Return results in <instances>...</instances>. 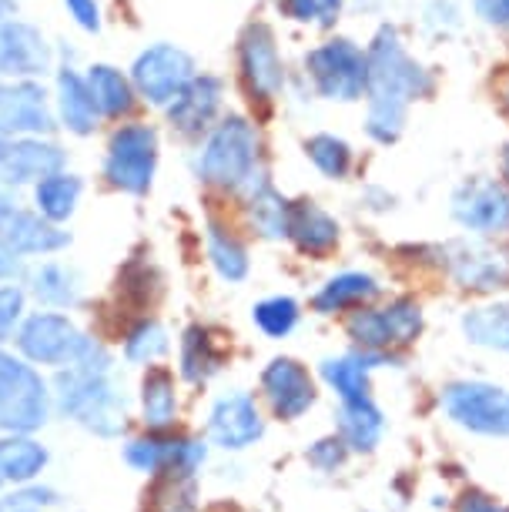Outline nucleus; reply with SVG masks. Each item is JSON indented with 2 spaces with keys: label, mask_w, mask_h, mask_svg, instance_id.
<instances>
[{
  "label": "nucleus",
  "mask_w": 509,
  "mask_h": 512,
  "mask_svg": "<svg viewBox=\"0 0 509 512\" xmlns=\"http://www.w3.org/2000/svg\"><path fill=\"white\" fill-rule=\"evenodd\" d=\"M47 64L44 44L31 27L4 24L0 27V74H37Z\"/></svg>",
  "instance_id": "obj_26"
},
{
  "label": "nucleus",
  "mask_w": 509,
  "mask_h": 512,
  "mask_svg": "<svg viewBox=\"0 0 509 512\" xmlns=\"http://www.w3.org/2000/svg\"><path fill=\"white\" fill-rule=\"evenodd\" d=\"M54 121L44 108V94L31 84H17L4 88L0 84V134H34L51 131Z\"/></svg>",
  "instance_id": "obj_20"
},
{
  "label": "nucleus",
  "mask_w": 509,
  "mask_h": 512,
  "mask_svg": "<svg viewBox=\"0 0 509 512\" xmlns=\"http://www.w3.org/2000/svg\"><path fill=\"white\" fill-rule=\"evenodd\" d=\"M252 318L268 338H285L295 325H299V305H295V298H288V295H275V298L258 302Z\"/></svg>",
  "instance_id": "obj_36"
},
{
  "label": "nucleus",
  "mask_w": 509,
  "mask_h": 512,
  "mask_svg": "<svg viewBox=\"0 0 509 512\" xmlns=\"http://www.w3.org/2000/svg\"><path fill=\"white\" fill-rule=\"evenodd\" d=\"M499 98H503V108L509 111V74H506V81L499 84Z\"/></svg>",
  "instance_id": "obj_46"
},
{
  "label": "nucleus",
  "mask_w": 509,
  "mask_h": 512,
  "mask_svg": "<svg viewBox=\"0 0 509 512\" xmlns=\"http://www.w3.org/2000/svg\"><path fill=\"white\" fill-rule=\"evenodd\" d=\"M158 164V134L148 124H124L114 131L108 144V158H104V178L114 188L144 195L151 188Z\"/></svg>",
  "instance_id": "obj_8"
},
{
  "label": "nucleus",
  "mask_w": 509,
  "mask_h": 512,
  "mask_svg": "<svg viewBox=\"0 0 509 512\" xmlns=\"http://www.w3.org/2000/svg\"><path fill=\"white\" fill-rule=\"evenodd\" d=\"M443 412L476 436H509V389L489 382H456L443 392Z\"/></svg>",
  "instance_id": "obj_7"
},
{
  "label": "nucleus",
  "mask_w": 509,
  "mask_h": 512,
  "mask_svg": "<svg viewBox=\"0 0 509 512\" xmlns=\"http://www.w3.org/2000/svg\"><path fill=\"white\" fill-rule=\"evenodd\" d=\"M218 108H222V81H215V77H195V81L171 101L168 118L181 134H201L215 121Z\"/></svg>",
  "instance_id": "obj_18"
},
{
  "label": "nucleus",
  "mask_w": 509,
  "mask_h": 512,
  "mask_svg": "<svg viewBox=\"0 0 509 512\" xmlns=\"http://www.w3.org/2000/svg\"><path fill=\"white\" fill-rule=\"evenodd\" d=\"M242 74L248 91L258 101H272L282 91L285 84L282 57H278L275 37L265 24H252L242 37Z\"/></svg>",
  "instance_id": "obj_15"
},
{
  "label": "nucleus",
  "mask_w": 509,
  "mask_h": 512,
  "mask_svg": "<svg viewBox=\"0 0 509 512\" xmlns=\"http://www.w3.org/2000/svg\"><path fill=\"white\" fill-rule=\"evenodd\" d=\"M456 512H509V506L496 502L493 496H486V492H466V496L459 499Z\"/></svg>",
  "instance_id": "obj_42"
},
{
  "label": "nucleus",
  "mask_w": 509,
  "mask_h": 512,
  "mask_svg": "<svg viewBox=\"0 0 509 512\" xmlns=\"http://www.w3.org/2000/svg\"><path fill=\"white\" fill-rule=\"evenodd\" d=\"M0 486H4V482H0Z\"/></svg>",
  "instance_id": "obj_50"
},
{
  "label": "nucleus",
  "mask_w": 509,
  "mask_h": 512,
  "mask_svg": "<svg viewBox=\"0 0 509 512\" xmlns=\"http://www.w3.org/2000/svg\"><path fill=\"white\" fill-rule=\"evenodd\" d=\"M446 268L466 292H499L509 288V255L486 245H453L446 251Z\"/></svg>",
  "instance_id": "obj_14"
},
{
  "label": "nucleus",
  "mask_w": 509,
  "mask_h": 512,
  "mask_svg": "<svg viewBox=\"0 0 509 512\" xmlns=\"http://www.w3.org/2000/svg\"><path fill=\"white\" fill-rule=\"evenodd\" d=\"M248 215H252L255 231H262L265 238H285L292 205H288L282 195H275L268 185H262L258 191H252V198H248Z\"/></svg>",
  "instance_id": "obj_35"
},
{
  "label": "nucleus",
  "mask_w": 509,
  "mask_h": 512,
  "mask_svg": "<svg viewBox=\"0 0 509 512\" xmlns=\"http://www.w3.org/2000/svg\"><path fill=\"white\" fill-rule=\"evenodd\" d=\"M47 449L31 436H4L0 439V482L11 486H31L47 469Z\"/></svg>",
  "instance_id": "obj_25"
},
{
  "label": "nucleus",
  "mask_w": 509,
  "mask_h": 512,
  "mask_svg": "<svg viewBox=\"0 0 509 512\" xmlns=\"http://www.w3.org/2000/svg\"><path fill=\"white\" fill-rule=\"evenodd\" d=\"M81 338V328L61 312H31L14 332L21 359L47 369H67L81 349Z\"/></svg>",
  "instance_id": "obj_9"
},
{
  "label": "nucleus",
  "mask_w": 509,
  "mask_h": 512,
  "mask_svg": "<svg viewBox=\"0 0 509 512\" xmlns=\"http://www.w3.org/2000/svg\"><path fill=\"white\" fill-rule=\"evenodd\" d=\"M285 14L302 24H332L342 0H282Z\"/></svg>",
  "instance_id": "obj_39"
},
{
  "label": "nucleus",
  "mask_w": 509,
  "mask_h": 512,
  "mask_svg": "<svg viewBox=\"0 0 509 512\" xmlns=\"http://www.w3.org/2000/svg\"><path fill=\"white\" fill-rule=\"evenodd\" d=\"M78 198H81V181L74 175H64V171H57V175L37 181V191H34L37 215L47 218L51 225L71 218L74 208H78Z\"/></svg>",
  "instance_id": "obj_30"
},
{
  "label": "nucleus",
  "mask_w": 509,
  "mask_h": 512,
  "mask_svg": "<svg viewBox=\"0 0 509 512\" xmlns=\"http://www.w3.org/2000/svg\"><path fill=\"white\" fill-rule=\"evenodd\" d=\"M479 17H486L489 24L509 27V0H476Z\"/></svg>",
  "instance_id": "obj_43"
},
{
  "label": "nucleus",
  "mask_w": 509,
  "mask_h": 512,
  "mask_svg": "<svg viewBox=\"0 0 509 512\" xmlns=\"http://www.w3.org/2000/svg\"><path fill=\"white\" fill-rule=\"evenodd\" d=\"M195 81V64L178 47H151L134 64V84L151 104H171L188 84Z\"/></svg>",
  "instance_id": "obj_11"
},
{
  "label": "nucleus",
  "mask_w": 509,
  "mask_h": 512,
  "mask_svg": "<svg viewBox=\"0 0 509 512\" xmlns=\"http://www.w3.org/2000/svg\"><path fill=\"white\" fill-rule=\"evenodd\" d=\"M67 7H71V14L78 17L81 27H88V31H98V4L94 0H67Z\"/></svg>",
  "instance_id": "obj_44"
},
{
  "label": "nucleus",
  "mask_w": 509,
  "mask_h": 512,
  "mask_svg": "<svg viewBox=\"0 0 509 512\" xmlns=\"http://www.w3.org/2000/svg\"><path fill=\"white\" fill-rule=\"evenodd\" d=\"M27 295L17 285H0V342H7L24 322Z\"/></svg>",
  "instance_id": "obj_38"
},
{
  "label": "nucleus",
  "mask_w": 509,
  "mask_h": 512,
  "mask_svg": "<svg viewBox=\"0 0 509 512\" xmlns=\"http://www.w3.org/2000/svg\"><path fill=\"white\" fill-rule=\"evenodd\" d=\"M288 238H292L305 255L322 258L339 245V225H335V218L325 215L319 205L299 201V205H292V215H288Z\"/></svg>",
  "instance_id": "obj_21"
},
{
  "label": "nucleus",
  "mask_w": 509,
  "mask_h": 512,
  "mask_svg": "<svg viewBox=\"0 0 509 512\" xmlns=\"http://www.w3.org/2000/svg\"><path fill=\"white\" fill-rule=\"evenodd\" d=\"M265 432L262 412L252 395L245 392H228L222 399H215L208 412V439L225 452H242L255 446Z\"/></svg>",
  "instance_id": "obj_12"
},
{
  "label": "nucleus",
  "mask_w": 509,
  "mask_h": 512,
  "mask_svg": "<svg viewBox=\"0 0 509 512\" xmlns=\"http://www.w3.org/2000/svg\"><path fill=\"white\" fill-rule=\"evenodd\" d=\"M51 385L37 365L0 349V429L7 436H31L51 419Z\"/></svg>",
  "instance_id": "obj_3"
},
{
  "label": "nucleus",
  "mask_w": 509,
  "mask_h": 512,
  "mask_svg": "<svg viewBox=\"0 0 509 512\" xmlns=\"http://www.w3.org/2000/svg\"><path fill=\"white\" fill-rule=\"evenodd\" d=\"M54 402L61 415L101 439H114L128 425V399L111 372L61 369L54 382Z\"/></svg>",
  "instance_id": "obj_2"
},
{
  "label": "nucleus",
  "mask_w": 509,
  "mask_h": 512,
  "mask_svg": "<svg viewBox=\"0 0 509 512\" xmlns=\"http://www.w3.org/2000/svg\"><path fill=\"white\" fill-rule=\"evenodd\" d=\"M61 118L74 134H91L98 128V118H101L98 104L91 98L88 81H81L74 71L61 74Z\"/></svg>",
  "instance_id": "obj_29"
},
{
  "label": "nucleus",
  "mask_w": 509,
  "mask_h": 512,
  "mask_svg": "<svg viewBox=\"0 0 509 512\" xmlns=\"http://www.w3.org/2000/svg\"><path fill=\"white\" fill-rule=\"evenodd\" d=\"M456 221L469 231H506L509 228V188L496 181H469L453 198Z\"/></svg>",
  "instance_id": "obj_16"
},
{
  "label": "nucleus",
  "mask_w": 509,
  "mask_h": 512,
  "mask_svg": "<svg viewBox=\"0 0 509 512\" xmlns=\"http://www.w3.org/2000/svg\"><path fill=\"white\" fill-rule=\"evenodd\" d=\"M57 492L51 486H37V482H31V486H21L17 489V496H11V502H7V509H47V506H57Z\"/></svg>",
  "instance_id": "obj_41"
},
{
  "label": "nucleus",
  "mask_w": 509,
  "mask_h": 512,
  "mask_svg": "<svg viewBox=\"0 0 509 512\" xmlns=\"http://www.w3.org/2000/svg\"><path fill=\"white\" fill-rule=\"evenodd\" d=\"M64 154L44 141H14L0 134V181L24 185V181H44L61 171Z\"/></svg>",
  "instance_id": "obj_17"
},
{
  "label": "nucleus",
  "mask_w": 509,
  "mask_h": 512,
  "mask_svg": "<svg viewBox=\"0 0 509 512\" xmlns=\"http://www.w3.org/2000/svg\"><path fill=\"white\" fill-rule=\"evenodd\" d=\"M205 442L181 436V432H144L128 439L124 462L144 476H168V479H195V472L205 466Z\"/></svg>",
  "instance_id": "obj_5"
},
{
  "label": "nucleus",
  "mask_w": 509,
  "mask_h": 512,
  "mask_svg": "<svg viewBox=\"0 0 509 512\" xmlns=\"http://www.w3.org/2000/svg\"><path fill=\"white\" fill-rule=\"evenodd\" d=\"M369 61V134L376 141H396L406 124V108L412 98H422L432 84L429 74L402 51L396 31H382L366 54Z\"/></svg>",
  "instance_id": "obj_1"
},
{
  "label": "nucleus",
  "mask_w": 509,
  "mask_h": 512,
  "mask_svg": "<svg viewBox=\"0 0 509 512\" xmlns=\"http://www.w3.org/2000/svg\"><path fill=\"white\" fill-rule=\"evenodd\" d=\"M379 298V282L362 272L335 275L322 285V292L312 298V308L319 315H339V312H359Z\"/></svg>",
  "instance_id": "obj_22"
},
{
  "label": "nucleus",
  "mask_w": 509,
  "mask_h": 512,
  "mask_svg": "<svg viewBox=\"0 0 509 512\" xmlns=\"http://www.w3.org/2000/svg\"><path fill=\"white\" fill-rule=\"evenodd\" d=\"M7 512H37V509H7Z\"/></svg>",
  "instance_id": "obj_49"
},
{
  "label": "nucleus",
  "mask_w": 509,
  "mask_h": 512,
  "mask_svg": "<svg viewBox=\"0 0 509 512\" xmlns=\"http://www.w3.org/2000/svg\"><path fill=\"white\" fill-rule=\"evenodd\" d=\"M503 171H506V181H509V148H506V158H503Z\"/></svg>",
  "instance_id": "obj_47"
},
{
  "label": "nucleus",
  "mask_w": 509,
  "mask_h": 512,
  "mask_svg": "<svg viewBox=\"0 0 509 512\" xmlns=\"http://www.w3.org/2000/svg\"><path fill=\"white\" fill-rule=\"evenodd\" d=\"M422 332V308L412 298H396L389 305L379 308H359L349 318V335L355 345H362V352L389 355L396 349H406Z\"/></svg>",
  "instance_id": "obj_6"
},
{
  "label": "nucleus",
  "mask_w": 509,
  "mask_h": 512,
  "mask_svg": "<svg viewBox=\"0 0 509 512\" xmlns=\"http://www.w3.org/2000/svg\"><path fill=\"white\" fill-rule=\"evenodd\" d=\"M225 352L222 345L215 342V335L208 332L205 325H191L185 335H181V349H178V372L181 379L191 385H205L211 375L222 372Z\"/></svg>",
  "instance_id": "obj_23"
},
{
  "label": "nucleus",
  "mask_w": 509,
  "mask_h": 512,
  "mask_svg": "<svg viewBox=\"0 0 509 512\" xmlns=\"http://www.w3.org/2000/svg\"><path fill=\"white\" fill-rule=\"evenodd\" d=\"M463 332L473 345L509 355V305L473 308V312L463 318Z\"/></svg>",
  "instance_id": "obj_31"
},
{
  "label": "nucleus",
  "mask_w": 509,
  "mask_h": 512,
  "mask_svg": "<svg viewBox=\"0 0 509 512\" xmlns=\"http://www.w3.org/2000/svg\"><path fill=\"white\" fill-rule=\"evenodd\" d=\"M138 405H141V422L148 432H168L171 425L178 422V385H175V372L165 369V365H151L141 379V392H138Z\"/></svg>",
  "instance_id": "obj_19"
},
{
  "label": "nucleus",
  "mask_w": 509,
  "mask_h": 512,
  "mask_svg": "<svg viewBox=\"0 0 509 512\" xmlns=\"http://www.w3.org/2000/svg\"><path fill=\"white\" fill-rule=\"evenodd\" d=\"M258 131L245 118H228L211 131V138L201 148L198 175L208 185L222 188H252L258 171Z\"/></svg>",
  "instance_id": "obj_4"
},
{
  "label": "nucleus",
  "mask_w": 509,
  "mask_h": 512,
  "mask_svg": "<svg viewBox=\"0 0 509 512\" xmlns=\"http://www.w3.org/2000/svg\"><path fill=\"white\" fill-rule=\"evenodd\" d=\"M262 395L275 419H302L315 405V382L295 359H272L262 372Z\"/></svg>",
  "instance_id": "obj_13"
},
{
  "label": "nucleus",
  "mask_w": 509,
  "mask_h": 512,
  "mask_svg": "<svg viewBox=\"0 0 509 512\" xmlns=\"http://www.w3.org/2000/svg\"><path fill=\"white\" fill-rule=\"evenodd\" d=\"M171 349L168 332L158 318H138L128 332H124V359L134 365H155L158 359H165V352Z\"/></svg>",
  "instance_id": "obj_32"
},
{
  "label": "nucleus",
  "mask_w": 509,
  "mask_h": 512,
  "mask_svg": "<svg viewBox=\"0 0 509 512\" xmlns=\"http://www.w3.org/2000/svg\"><path fill=\"white\" fill-rule=\"evenodd\" d=\"M309 74L322 98L355 101L369 84V61L352 41H329L309 54Z\"/></svg>",
  "instance_id": "obj_10"
},
{
  "label": "nucleus",
  "mask_w": 509,
  "mask_h": 512,
  "mask_svg": "<svg viewBox=\"0 0 509 512\" xmlns=\"http://www.w3.org/2000/svg\"><path fill=\"white\" fill-rule=\"evenodd\" d=\"M4 11H7V0H0V17H4Z\"/></svg>",
  "instance_id": "obj_48"
},
{
  "label": "nucleus",
  "mask_w": 509,
  "mask_h": 512,
  "mask_svg": "<svg viewBox=\"0 0 509 512\" xmlns=\"http://www.w3.org/2000/svg\"><path fill=\"white\" fill-rule=\"evenodd\" d=\"M386 359L389 355H376V352H359V355H342V359H329L322 365V379L329 382V389H335V395H339L342 402L369 399V375Z\"/></svg>",
  "instance_id": "obj_24"
},
{
  "label": "nucleus",
  "mask_w": 509,
  "mask_h": 512,
  "mask_svg": "<svg viewBox=\"0 0 509 512\" xmlns=\"http://www.w3.org/2000/svg\"><path fill=\"white\" fill-rule=\"evenodd\" d=\"M31 295L51 308H71L81 302V278L67 265H41L31 272Z\"/></svg>",
  "instance_id": "obj_28"
},
{
  "label": "nucleus",
  "mask_w": 509,
  "mask_h": 512,
  "mask_svg": "<svg viewBox=\"0 0 509 512\" xmlns=\"http://www.w3.org/2000/svg\"><path fill=\"white\" fill-rule=\"evenodd\" d=\"M305 151H309V158L315 161V168H319L322 175H329V178L349 175L352 151H349V144L342 138H335V134H315V138L305 144Z\"/></svg>",
  "instance_id": "obj_37"
},
{
  "label": "nucleus",
  "mask_w": 509,
  "mask_h": 512,
  "mask_svg": "<svg viewBox=\"0 0 509 512\" xmlns=\"http://www.w3.org/2000/svg\"><path fill=\"white\" fill-rule=\"evenodd\" d=\"M17 272V258H14V251L4 245V241H0V282H4V278H11Z\"/></svg>",
  "instance_id": "obj_45"
},
{
  "label": "nucleus",
  "mask_w": 509,
  "mask_h": 512,
  "mask_svg": "<svg viewBox=\"0 0 509 512\" xmlns=\"http://www.w3.org/2000/svg\"><path fill=\"white\" fill-rule=\"evenodd\" d=\"M88 88H91V98L98 104L101 114L108 118H118V114H128L134 108V91L128 84V77L114 67H91L88 74Z\"/></svg>",
  "instance_id": "obj_33"
},
{
  "label": "nucleus",
  "mask_w": 509,
  "mask_h": 512,
  "mask_svg": "<svg viewBox=\"0 0 509 512\" xmlns=\"http://www.w3.org/2000/svg\"><path fill=\"white\" fill-rule=\"evenodd\" d=\"M208 258L215 265V272L228 278V282H242L248 275V251L232 231L211 225L208 228Z\"/></svg>",
  "instance_id": "obj_34"
},
{
  "label": "nucleus",
  "mask_w": 509,
  "mask_h": 512,
  "mask_svg": "<svg viewBox=\"0 0 509 512\" xmlns=\"http://www.w3.org/2000/svg\"><path fill=\"white\" fill-rule=\"evenodd\" d=\"M382 432H386V419H382V412L372 405V399L342 402V409H339V439L345 442V449L372 452L379 446Z\"/></svg>",
  "instance_id": "obj_27"
},
{
  "label": "nucleus",
  "mask_w": 509,
  "mask_h": 512,
  "mask_svg": "<svg viewBox=\"0 0 509 512\" xmlns=\"http://www.w3.org/2000/svg\"><path fill=\"white\" fill-rule=\"evenodd\" d=\"M345 456H349V449H345L342 439H319L309 452V462L319 472H335V469H342Z\"/></svg>",
  "instance_id": "obj_40"
}]
</instances>
